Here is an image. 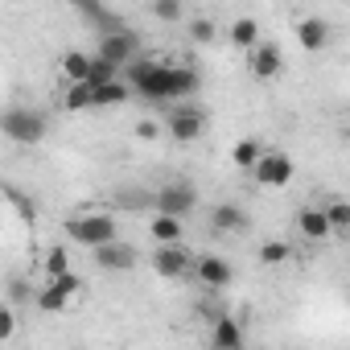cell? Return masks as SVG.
I'll return each mask as SVG.
<instances>
[{
    "mask_svg": "<svg viewBox=\"0 0 350 350\" xmlns=\"http://www.w3.org/2000/svg\"><path fill=\"white\" fill-rule=\"evenodd\" d=\"M91 260H95L99 272H132L136 268V247L124 243V239H111V243L91 247Z\"/></svg>",
    "mask_w": 350,
    "mask_h": 350,
    "instance_id": "8",
    "label": "cell"
},
{
    "mask_svg": "<svg viewBox=\"0 0 350 350\" xmlns=\"http://www.w3.org/2000/svg\"><path fill=\"white\" fill-rule=\"evenodd\" d=\"M297 231H301L305 239H313V243H321V239H329V235H334L329 215H325V211H317V206H301V211H297Z\"/></svg>",
    "mask_w": 350,
    "mask_h": 350,
    "instance_id": "12",
    "label": "cell"
},
{
    "mask_svg": "<svg viewBox=\"0 0 350 350\" xmlns=\"http://www.w3.org/2000/svg\"><path fill=\"white\" fill-rule=\"evenodd\" d=\"M13 329H17L13 309H0V342H13Z\"/></svg>",
    "mask_w": 350,
    "mask_h": 350,
    "instance_id": "30",
    "label": "cell"
},
{
    "mask_svg": "<svg viewBox=\"0 0 350 350\" xmlns=\"http://www.w3.org/2000/svg\"><path fill=\"white\" fill-rule=\"evenodd\" d=\"M42 264H46V276H62V272L70 268V252H66V243H58V247H50Z\"/></svg>",
    "mask_w": 350,
    "mask_h": 350,
    "instance_id": "25",
    "label": "cell"
},
{
    "mask_svg": "<svg viewBox=\"0 0 350 350\" xmlns=\"http://www.w3.org/2000/svg\"><path fill=\"white\" fill-rule=\"evenodd\" d=\"M256 182L264 186V190H284L288 182H293V173H297V165H293V157L288 152H280V148H264V157L256 161Z\"/></svg>",
    "mask_w": 350,
    "mask_h": 350,
    "instance_id": "4",
    "label": "cell"
},
{
    "mask_svg": "<svg viewBox=\"0 0 350 350\" xmlns=\"http://www.w3.org/2000/svg\"><path fill=\"white\" fill-rule=\"evenodd\" d=\"M215 21L211 17H198V21H190V42H198V46H211L215 42Z\"/></svg>",
    "mask_w": 350,
    "mask_h": 350,
    "instance_id": "28",
    "label": "cell"
},
{
    "mask_svg": "<svg viewBox=\"0 0 350 350\" xmlns=\"http://www.w3.org/2000/svg\"><path fill=\"white\" fill-rule=\"evenodd\" d=\"M148 235H152L157 243H182V219H178V215H161V211H157V219L148 223Z\"/></svg>",
    "mask_w": 350,
    "mask_h": 350,
    "instance_id": "18",
    "label": "cell"
},
{
    "mask_svg": "<svg viewBox=\"0 0 350 350\" xmlns=\"http://www.w3.org/2000/svg\"><path fill=\"white\" fill-rule=\"evenodd\" d=\"M152 206H157L161 215H178V219H186V215L198 206V194H194L190 182H165V186L152 194Z\"/></svg>",
    "mask_w": 350,
    "mask_h": 350,
    "instance_id": "6",
    "label": "cell"
},
{
    "mask_svg": "<svg viewBox=\"0 0 350 350\" xmlns=\"http://www.w3.org/2000/svg\"><path fill=\"white\" fill-rule=\"evenodd\" d=\"M0 128H5V136L13 144H42L50 124H46V116L38 107H9L0 116Z\"/></svg>",
    "mask_w": 350,
    "mask_h": 350,
    "instance_id": "2",
    "label": "cell"
},
{
    "mask_svg": "<svg viewBox=\"0 0 350 350\" xmlns=\"http://www.w3.org/2000/svg\"><path fill=\"white\" fill-rule=\"evenodd\" d=\"M243 342H247V334H243V325H239L231 313L215 317V329H211V346H215V350H239Z\"/></svg>",
    "mask_w": 350,
    "mask_h": 350,
    "instance_id": "13",
    "label": "cell"
},
{
    "mask_svg": "<svg viewBox=\"0 0 350 350\" xmlns=\"http://www.w3.org/2000/svg\"><path fill=\"white\" fill-rule=\"evenodd\" d=\"M157 132H161V128H157V124H148V120H144V124H136V136H140V140H157Z\"/></svg>",
    "mask_w": 350,
    "mask_h": 350,
    "instance_id": "32",
    "label": "cell"
},
{
    "mask_svg": "<svg viewBox=\"0 0 350 350\" xmlns=\"http://www.w3.org/2000/svg\"><path fill=\"white\" fill-rule=\"evenodd\" d=\"M325 215H329V227H334V231H350V202L338 198V202L325 206Z\"/></svg>",
    "mask_w": 350,
    "mask_h": 350,
    "instance_id": "29",
    "label": "cell"
},
{
    "mask_svg": "<svg viewBox=\"0 0 350 350\" xmlns=\"http://www.w3.org/2000/svg\"><path fill=\"white\" fill-rule=\"evenodd\" d=\"M202 288H227L231 280H235V268L223 260V256H202V260H194V272H190Z\"/></svg>",
    "mask_w": 350,
    "mask_h": 350,
    "instance_id": "10",
    "label": "cell"
},
{
    "mask_svg": "<svg viewBox=\"0 0 350 350\" xmlns=\"http://www.w3.org/2000/svg\"><path fill=\"white\" fill-rule=\"evenodd\" d=\"M280 46L276 42H260L256 50H252V75L256 79H276L280 75Z\"/></svg>",
    "mask_w": 350,
    "mask_h": 350,
    "instance_id": "14",
    "label": "cell"
},
{
    "mask_svg": "<svg viewBox=\"0 0 350 350\" xmlns=\"http://www.w3.org/2000/svg\"><path fill=\"white\" fill-rule=\"evenodd\" d=\"M66 239L79 243V247H99V243H111L116 239V219L95 211V215H75L66 223Z\"/></svg>",
    "mask_w": 350,
    "mask_h": 350,
    "instance_id": "3",
    "label": "cell"
},
{
    "mask_svg": "<svg viewBox=\"0 0 350 350\" xmlns=\"http://www.w3.org/2000/svg\"><path fill=\"white\" fill-rule=\"evenodd\" d=\"M62 107H66V111H87V107H95V91H91V83H70L66 95H62Z\"/></svg>",
    "mask_w": 350,
    "mask_h": 350,
    "instance_id": "22",
    "label": "cell"
},
{
    "mask_svg": "<svg viewBox=\"0 0 350 350\" xmlns=\"http://www.w3.org/2000/svg\"><path fill=\"white\" fill-rule=\"evenodd\" d=\"M329 21H321V17H301L297 21V42H301V50L305 54H321L325 46H329Z\"/></svg>",
    "mask_w": 350,
    "mask_h": 350,
    "instance_id": "11",
    "label": "cell"
},
{
    "mask_svg": "<svg viewBox=\"0 0 350 350\" xmlns=\"http://www.w3.org/2000/svg\"><path fill=\"white\" fill-rule=\"evenodd\" d=\"M231 46H235V50H256V46H260V25H256L252 17L231 21Z\"/></svg>",
    "mask_w": 350,
    "mask_h": 350,
    "instance_id": "21",
    "label": "cell"
},
{
    "mask_svg": "<svg viewBox=\"0 0 350 350\" xmlns=\"http://www.w3.org/2000/svg\"><path fill=\"white\" fill-rule=\"evenodd\" d=\"M128 83L140 99L148 103H173L186 99L202 87V75L194 66H178V62H157V58H132L128 62Z\"/></svg>",
    "mask_w": 350,
    "mask_h": 350,
    "instance_id": "1",
    "label": "cell"
},
{
    "mask_svg": "<svg viewBox=\"0 0 350 350\" xmlns=\"http://www.w3.org/2000/svg\"><path fill=\"white\" fill-rule=\"evenodd\" d=\"M206 124H211V111H206V107H198V103H182V107H173V111H169V120H165L169 136H173V140H182V144L198 140V136L206 132Z\"/></svg>",
    "mask_w": 350,
    "mask_h": 350,
    "instance_id": "5",
    "label": "cell"
},
{
    "mask_svg": "<svg viewBox=\"0 0 350 350\" xmlns=\"http://www.w3.org/2000/svg\"><path fill=\"white\" fill-rule=\"evenodd\" d=\"M91 62H95V54L66 50V54H62V75H66V83H87V75H91Z\"/></svg>",
    "mask_w": 350,
    "mask_h": 350,
    "instance_id": "19",
    "label": "cell"
},
{
    "mask_svg": "<svg viewBox=\"0 0 350 350\" xmlns=\"http://www.w3.org/2000/svg\"><path fill=\"white\" fill-rule=\"evenodd\" d=\"M211 227H215L219 235H227V231H247V211L235 206V202H219V206L211 211Z\"/></svg>",
    "mask_w": 350,
    "mask_h": 350,
    "instance_id": "15",
    "label": "cell"
},
{
    "mask_svg": "<svg viewBox=\"0 0 350 350\" xmlns=\"http://www.w3.org/2000/svg\"><path fill=\"white\" fill-rule=\"evenodd\" d=\"M70 297H75V293H66V288H62L58 280H50V284H46V288H42V293L33 297V305H38L42 313H62V309L70 305Z\"/></svg>",
    "mask_w": 350,
    "mask_h": 350,
    "instance_id": "20",
    "label": "cell"
},
{
    "mask_svg": "<svg viewBox=\"0 0 350 350\" xmlns=\"http://www.w3.org/2000/svg\"><path fill=\"white\" fill-rule=\"evenodd\" d=\"M50 280H58L66 293H83V280H79V272H70V268H66L62 276H50Z\"/></svg>",
    "mask_w": 350,
    "mask_h": 350,
    "instance_id": "31",
    "label": "cell"
},
{
    "mask_svg": "<svg viewBox=\"0 0 350 350\" xmlns=\"http://www.w3.org/2000/svg\"><path fill=\"white\" fill-rule=\"evenodd\" d=\"M152 17L157 21H182V0H152Z\"/></svg>",
    "mask_w": 350,
    "mask_h": 350,
    "instance_id": "27",
    "label": "cell"
},
{
    "mask_svg": "<svg viewBox=\"0 0 350 350\" xmlns=\"http://www.w3.org/2000/svg\"><path fill=\"white\" fill-rule=\"evenodd\" d=\"M293 256V247L284 243V239H268L264 247H260V264H284Z\"/></svg>",
    "mask_w": 350,
    "mask_h": 350,
    "instance_id": "26",
    "label": "cell"
},
{
    "mask_svg": "<svg viewBox=\"0 0 350 350\" xmlns=\"http://www.w3.org/2000/svg\"><path fill=\"white\" fill-rule=\"evenodd\" d=\"M152 272L165 276V280H182V276L194 272V260H190V252H186L182 243H157V252H152Z\"/></svg>",
    "mask_w": 350,
    "mask_h": 350,
    "instance_id": "7",
    "label": "cell"
},
{
    "mask_svg": "<svg viewBox=\"0 0 350 350\" xmlns=\"http://www.w3.org/2000/svg\"><path fill=\"white\" fill-rule=\"evenodd\" d=\"M91 91H95V107H120L128 95H136L128 79H111V83H99V87H91Z\"/></svg>",
    "mask_w": 350,
    "mask_h": 350,
    "instance_id": "17",
    "label": "cell"
},
{
    "mask_svg": "<svg viewBox=\"0 0 350 350\" xmlns=\"http://www.w3.org/2000/svg\"><path fill=\"white\" fill-rule=\"evenodd\" d=\"M75 5H79V13H83V17H87L95 29H99V25H103V33H111V29H124V25H120V17H116L107 5H103V0H75Z\"/></svg>",
    "mask_w": 350,
    "mask_h": 350,
    "instance_id": "16",
    "label": "cell"
},
{
    "mask_svg": "<svg viewBox=\"0 0 350 350\" xmlns=\"http://www.w3.org/2000/svg\"><path fill=\"white\" fill-rule=\"evenodd\" d=\"M95 54L111 58L116 66H128L132 58H140V38H136L132 29H111V33L99 38V50H95Z\"/></svg>",
    "mask_w": 350,
    "mask_h": 350,
    "instance_id": "9",
    "label": "cell"
},
{
    "mask_svg": "<svg viewBox=\"0 0 350 350\" xmlns=\"http://www.w3.org/2000/svg\"><path fill=\"white\" fill-rule=\"evenodd\" d=\"M111 79H120V66H116L111 58L95 54V62H91V75H87V83H91V87H99V83H111Z\"/></svg>",
    "mask_w": 350,
    "mask_h": 350,
    "instance_id": "24",
    "label": "cell"
},
{
    "mask_svg": "<svg viewBox=\"0 0 350 350\" xmlns=\"http://www.w3.org/2000/svg\"><path fill=\"white\" fill-rule=\"evenodd\" d=\"M260 157H264V144H260V140H252V136H247V140H239V144L231 148V165H235V169H256V161H260Z\"/></svg>",
    "mask_w": 350,
    "mask_h": 350,
    "instance_id": "23",
    "label": "cell"
}]
</instances>
